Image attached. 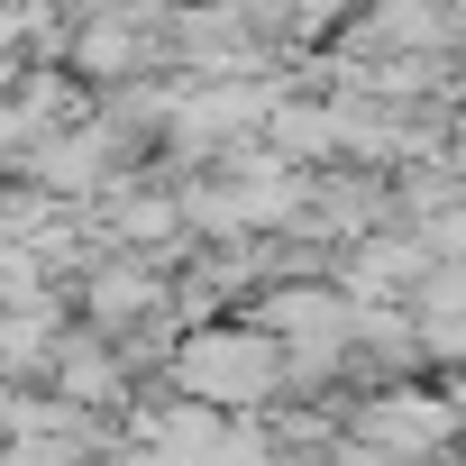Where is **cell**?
<instances>
[{
  "instance_id": "6da1fadb",
  "label": "cell",
  "mask_w": 466,
  "mask_h": 466,
  "mask_svg": "<svg viewBox=\"0 0 466 466\" xmlns=\"http://www.w3.org/2000/svg\"><path fill=\"white\" fill-rule=\"evenodd\" d=\"M174 375H183V393H201V402H266L275 375H284V357H275L266 339H248V329H201V339L174 357Z\"/></svg>"
},
{
  "instance_id": "7a4b0ae2",
  "label": "cell",
  "mask_w": 466,
  "mask_h": 466,
  "mask_svg": "<svg viewBox=\"0 0 466 466\" xmlns=\"http://www.w3.org/2000/svg\"><path fill=\"white\" fill-rule=\"evenodd\" d=\"M448 430H457V411L430 402V393H384V402H366V448H384V457H420V448H439Z\"/></svg>"
}]
</instances>
